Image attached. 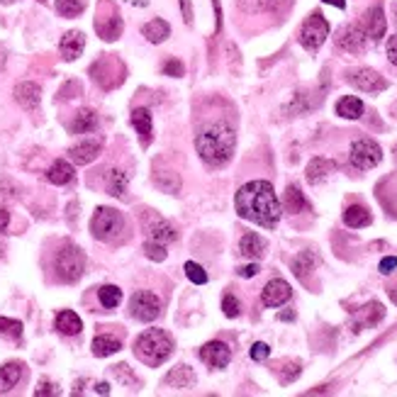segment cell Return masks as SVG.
Returning a JSON list of instances; mask_svg holds the SVG:
<instances>
[{
  "label": "cell",
  "mask_w": 397,
  "mask_h": 397,
  "mask_svg": "<svg viewBox=\"0 0 397 397\" xmlns=\"http://www.w3.org/2000/svg\"><path fill=\"white\" fill-rule=\"evenodd\" d=\"M132 127L137 130L144 147H147V144L151 142V112H149L147 107H137V110L132 112Z\"/></svg>",
  "instance_id": "22"
},
{
  "label": "cell",
  "mask_w": 397,
  "mask_h": 397,
  "mask_svg": "<svg viewBox=\"0 0 397 397\" xmlns=\"http://www.w3.org/2000/svg\"><path fill=\"white\" fill-rule=\"evenodd\" d=\"M336 115L346 117V120H359V117L364 115V103L356 96H344L336 103Z\"/></svg>",
  "instance_id": "29"
},
{
  "label": "cell",
  "mask_w": 397,
  "mask_h": 397,
  "mask_svg": "<svg viewBox=\"0 0 397 397\" xmlns=\"http://www.w3.org/2000/svg\"><path fill=\"white\" fill-rule=\"evenodd\" d=\"M393 10H395V20H397V0H395V5H393Z\"/></svg>",
  "instance_id": "58"
},
{
  "label": "cell",
  "mask_w": 397,
  "mask_h": 397,
  "mask_svg": "<svg viewBox=\"0 0 397 397\" xmlns=\"http://www.w3.org/2000/svg\"><path fill=\"white\" fill-rule=\"evenodd\" d=\"M163 383L171 385V388H176V390L193 388V385H195V373H193L188 366H176V368L166 375V380H163Z\"/></svg>",
  "instance_id": "24"
},
{
  "label": "cell",
  "mask_w": 397,
  "mask_h": 397,
  "mask_svg": "<svg viewBox=\"0 0 397 397\" xmlns=\"http://www.w3.org/2000/svg\"><path fill=\"white\" fill-rule=\"evenodd\" d=\"M336 171V163L331 161V158H324V156H317L312 158L310 163H307V181L312 183V186H317V183H322L324 178H329V173Z\"/></svg>",
  "instance_id": "20"
},
{
  "label": "cell",
  "mask_w": 397,
  "mask_h": 397,
  "mask_svg": "<svg viewBox=\"0 0 397 397\" xmlns=\"http://www.w3.org/2000/svg\"><path fill=\"white\" fill-rule=\"evenodd\" d=\"M383 317H385V307L380 305V302H368V305L356 315L354 331H364V329H368V327H375Z\"/></svg>",
  "instance_id": "18"
},
{
  "label": "cell",
  "mask_w": 397,
  "mask_h": 397,
  "mask_svg": "<svg viewBox=\"0 0 397 397\" xmlns=\"http://www.w3.org/2000/svg\"><path fill=\"white\" fill-rule=\"evenodd\" d=\"M259 271H261V268L256 266V264H249V266H241V268H239V271H237V273H239L241 278H254V276H256V273H259Z\"/></svg>",
  "instance_id": "49"
},
{
  "label": "cell",
  "mask_w": 397,
  "mask_h": 397,
  "mask_svg": "<svg viewBox=\"0 0 397 397\" xmlns=\"http://www.w3.org/2000/svg\"><path fill=\"white\" fill-rule=\"evenodd\" d=\"M83 47H86V34L78 32V29L66 32L61 37V44H59V49H61V57L66 59V61H76V59L83 54Z\"/></svg>",
  "instance_id": "17"
},
{
  "label": "cell",
  "mask_w": 397,
  "mask_h": 397,
  "mask_svg": "<svg viewBox=\"0 0 397 397\" xmlns=\"http://www.w3.org/2000/svg\"><path fill=\"white\" fill-rule=\"evenodd\" d=\"M163 73H166V76H173V78H181V76H186V66H183L178 59H168V61L163 63Z\"/></svg>",
  "instance_id": "41"
},
{
  "label": "cell",
  "mask_w": 397,
  "mask_h": 397,
  "mask_svg": "<svg viewBox=\"0 0 397 397\" xmlns=\"http://www.w3.org/2000/svg\"><path fill=\"white\" fill-rule=\"evenodd\" d=\"M3 251H5V244H3V241H0V256H3Z\"/></svg>",
  "instance_id": "57"
},
{
  "label": "cell",
  "mask_w": 397,
  "mask_h": 397,
  "mask_svg": "<svg viewBox=\"0 0 397 397\" xmlns=\"http://www.w3.org/2000/svg\"><path fill=\"white\" fill-rule=\"evenodd\" d=\"M222 312H225L230 320H234V317H239V312H241V305H239V300H237L234 295H230L227 292L225 295V300H222Z\"/></svg>",
  "instance_id": "40"
},
{
  "label": "cell",
  "mask_w": 397,
  "mask_h": 397,
  "mask_svg": "<svg viewBox=\"0 0 397 397\" xmlns=\"http://www.w3.org/2000/svg\"><path fill=\"white\" fill-rule=\"evenodd\" d=\"M68 93H81V86H78V81H71V83H66V86L61 88V98H68Z\"/></svg>",
  "instance_id": "50"
},
{
  "label": "cell",
  "mask_w": 397,
  "mask_h": 397,
  "mask_svg": "<svg viewBox=\"0 0 397 397\" xmlns=\"http://www.w3.org/2000/svg\"><path fill=\"white\" fill-rule=\"evenodd\" d=\"M388 59L393 66H397V34L388 39Z\"/></svg>",
  "instance_id": "48"
},
{
  "label": "cell",
  "mask_w": 397,
  "mask_h": 397,
  "mask_svg": "<svg viewBox=\"0 0 397 397\" xmlns=\"http://www.w3.org/2000/svg\"><path fill=\"white\" fill-rule=\"evenodd\" d=\"M96 29H98V34H100V39H105V42H115V39H120L122 17L117 15L115 5H110V15H103V10H98Z\"/></svg>",
  "instance_id": "12"
},
{
  "label": "cell",
  "mask_w": 397,
  "mask_h": 397,
  "mask_svg": "<svg viewBox=\"0 0 397 397\" xmlns=\"http://www.w3.org/2000/svg\"><path fill=\"white\" fill-rule=\"evenodd\" d=\"M130 312L139 322H153L161 315V300L149 290H137L130 300Z\"/></svg>",
  "instance_id": "8"
},
{
  "label": "cell",
  "mask_w": 397,
  "mask_h": 397,
  "mask_svg": "<svg viewBox=\"0 0 397 397\" xmlns=\"http://www.w3.org/2000/svg\"><path fill=\"white\" fill-rule=\"evenodd\" d=\"M287 0H266V8L268 10H276V8H280V5H285Z\"/></svg>",
  "instance_id": "52"
},
{
  "label": "cell",
  "mask_w": 397,
  "mask_h": 397,
  "mask_svg": "<svg viewBox=\"0 0 397 397\" xmlns=\"http://www.w3.org/2000/svg\"><path fill=\"white\" fill-rule=\"evenodd\" d=\"M395 153H397V149H395Z\"/></svg>",
  "instance_id": "60"
},
{
  "label": "cell",
  "mask_w": 397,
  "mask_h": 397,
  "mask_svg": "<svg viewBox=\"0 0 397 397\" xmlns=\"http://www.w3.org/2000/svg\"><path fill=\"white\" fill-rule=\"evenodd\" d=\"M120 349H122L120 339H115V336H110V334H100L93 339V354H96L98 359H105V356L117 354Z\"/></svg>",
  "instance_id": "32"
},
{
  "label": "cell",
  "mask_w": 397,
  "mask_h": 397,
  "mask_svg": "<svg viewBox=\"0 0 397 397\" xmlns=\"http://www.w3.org/2000/svg\"><path fill=\"white\" fill-rule=\"evenodd\" d=\"M278 320H283V322H290V320H295V312H280V315H278Z\"/></svg>",
  "instance_id": "55"
},
{
  "label": "cell",
  "mask_w": 397,
  "mask_h": 397,
  "mask_svg": "<svg viewBox=\"0 0 397 397\" xmlns=\"http://www.w3.org/2000/svg\"><path fill=\"white\" fill-rule=\"evenodd\" d=\"M237 147V134L225 122H210L195 137V149L210 168H222L232 161Z\"/></svg>",
  "instance_id": "2"
},
{
  "label": "cell",
  "mask_w": 397,
  "mask_h": 397,
  "mask_svg": "<svg viewBox=\"0 0 397 397\" xmlns=\"http://www.w3.org/2000/svg\"><path fill=\"white\" fill-rule=\"evenodd\" d=\"M366 42H368V37H366L361 24H346L339 32V37H336V44H339L344 52H351V54H364Z\"/></svg>",
  "instance_id": "11"
},
{
  "label": "cell",
  "mask_w": 397,
  "mask_h": 397,
  "mask_svg": "<svg viewBox=\"0 0 397 397\" xmlns=\"http://www.w3.org/2000/svg\"><path fill=\"white\" fill-rule=\"evenodd\" d=\"M290 297H292V290L283 278H273L264 287V292H261V302H264L266 307H280L285 305Z\"/></svg>",
  "instance_id": "15"
},
{
  "label": "cell",
  "mask_w": 397,
  "mask_h": 397,
  "mask_svg": "<svg viewBox=\"0 0 397 397\" xmlns=\"http://www.w3.org/2000/svg\"><path fill=\"white\" fill-rule=\"evenodd\" d=\"M200 359L205 361L210 368H227V364L232 361V351L227 344H222V341H210V344H205L200 349Z\"/></svg>",
  "instance_id": "14"
},
{
  "label": "cell",
  "mask_w": 397,
  "mask_h": 397,
  "mask_svg": "<svg viewBox=\"0 0 397 397\" xmlns=\"http://www.w3.org/2000/svg\"><path fill=\"white\" fill-rule=\"evenodd\" d=\"M96 393L98 395H107V393H110V385H107V383H98L96 385Z\"/></svg>",
  "instance_id": "53"
},
{
  "label": "cell",
  "mask_w": 397,
  "mask_h": 397,
  "mask_svg": "<svg viewBox=\"0 0 397 397\" xmlns=\"http://www.w3.org/2000/svg\"><path fill=\"white\" fill-rule=\"evenodd\" d=\"M15 100H17L20 107L24 110H37L39 107V100H42V88L32 81H24L15 88Z\"/></svg>",
  "instance_id": "16"
},
{
  "label": "cell",
  "mask_w": 397,
  "mask_h": 397,
  "mask_svg": "<svg viewBox=\"0 0 397 397\" xmlns=\"http://www.w3.org/2000/svg\"><path fill=\"white\" fill-rule=\"evenodd\" d=\"M105 183H107V193L115 197H125L127 193V173L120 168H110L105 173Z\"/></svg>",
  "instance_id": "33"
},
{
  "label": "cell",
  "mask_w": 397,
  "mask_h": 397,
  "mask_svg": "<svg viewBox=\"0 0 397 397\" xmlns=\"http://www.w3.org/2000/svg\"><path fill=\"white\" fill-rule=\"evenodd\" d=\"M22 378V364L20 361H10L0 368V393H10Z\"/></svg>",
  "instance_id": "23"
},
{
  "label": "cell",
  "mask_w": 397,
  "mask_h": 397,
  "mask_svg": "<svg viewBox=\"0 0 397 397\" xmlns=\"http://www.w3.org/2000/svg\"><path fill=\"white\" fill-rule=\"evenodd\" d=\"M98 300H100V305L105 307V310H115L122 302V290L117 285H103L100 290H98Z\"/></svg>",
  "instance_id": "34"
},
{
  "label": "cell",
  "mask_w": 397,
  "mask_h": 397,
  "mask_svg": "<svg viewBox=\"0 0 397 397\" xmlns=\"http://www.w3.org/2000/svg\"><path fill=\"white\" fill-rule=\"evenodd\" d=\"M234 205L244 220L256 222L266 230H273L283 215L280 200H278L276 190L268 181H251L241 186L234 197Z\"/></svg>",
  "instance_id": "1"
},
{
  "label": "cell",
  "mask_w": 397,
  "mask_h": 397,
  "mask_svg": "<svg viewBox=\"0 0 397 397\" xmlns=\"http://www.w3.org/2000/svg\"><path fill=\"white\" fill-rule=\"evenodd\" d=\"M100 149H103L100 139H93V142H83V144H76V147H71L68 156H71V161L78 163V166H86V163L96 161L98 153H100Z\"/></svg>",
  "instance_id": "19"
},
{
  "label": "cell",
  "mask_w": 397,
  "mask_h": 397,
  "mask_svg": "<svg viewBox=\"0 0 397 397\" xmlns=\"http://www.w3.org/2000/svg\"><path fill=\"white\" fill-rule=\"evenodd\" d=\"M96 127H98V115H96V110H91V107L78 110L76 117H73V122H71L73 134H88V132L96 130Z\"/></svg>",
  "instance_id": "28"
},
{
  "label": "cell",
  "mask_w": 397,
  "mask_h": 397,
  "mask_svg": "<svg viewBox=\"0 0 397 397\" xmlns=\"http://www.w3.org/2000/svg\"><path fill=\"white\" fill-rule=\"evenodd\" d=\"M142 34H144V37H147L151 44H161V42H166V39H168V34H171V27H168L166 20L156 17V20H151V22L144 24V27H142Z\"/></svg>",
  "instance_id": "27"
},
{
  "label": "cell",
  "mask_w": 397,
  "mask_h": 397,
  "mask_svg": "<svg viewBox=\"0 0 397 397\" xmlns=\"http://www.w3.org/2000/svg\"><path fill=\"white\" fill-rule=\"evenodd\" d=\"M395 268H397V259H395V256H385V259L380 261V273H383V276H390Z\"/></svg>",
  "instance_id": "47"
},
{
  "label": "cell",
  "mask_w": 397,
  "mask_h": 397,
  "mask_svg": "<svg viewBox=\"0 0 397 397\" xmlns=\"http://www.w3.org/2000/svg\"><path fill=\"white\" fill-rule=\"evenodd\" d=\"M186 276L190 283H195V285H202V283H207V273L202 266H197L195 261H188L186 264Z\"/></svg>",
  "instance_id": "38"
},
{
  "label": "cell",
  "mask_w": 397,
  "mask_h": 397,
  "mask_svg": "<svg viewBox=\"0 0 397 397\" xmlns=\"http://www.w3.org/2000/svg\"><path fill=\"white\" fill-rule=\"evenodd\" d=\"M3 5H10V3H17V0H0Z\"/></svg>",
  "instance_id": "56"
},
{
  "label": "cell",
  "mask_w": 397,
  "mask_h": 397,
  "mask_svg": "<svg viewBox=\"0 0 397 397\" xmlns=\"http://www.w3.org/2000/svg\"><path fill=\"white\" fill-rule=\"evenodd\" d=\"M34 395H37V397H47V395H54V397H57V395H61V390H59V388H57V385H54V383H49V380H42V383H39V388L34 390Z\"/></svg>",
  "instance_id": "43"
},
{
  "label": "cell",
  "mask_w": 397,
  "mask_h": 397,
  "mask_svg": "<svg viewBox=\"0 0 397 397\" xmlns=\"http://www.w3.org/2000/svg\"><path fill=\"white\" fill-rule=\"evenodd\" d=\"M134 354L142 364L147 366H161L163 361H168V356L173 354V339L168 331L163 329H147L144 334H139L137 344H134Z\"/></svg>",
  "instance_id": "3"
},
{
  "label": "cell",
  "mask_w": 397,
  "mask_h": 397,
  "mask_svg": "<svg viewBox=\"0 0 397 397\" xmlns=\"http://www.w3.org/2000/svg\"><path fill=\"white\" fill-rule=\"evenodd\" d=\"M47 181L54 183V186H66V183L73 181V166L68 161H63V158H59L47 171Z\"/></svg>",
  "instance_id": "26"
},
{
  "label": "cell",
  "mask_w": 397,
  "mask_h": 397,
  "mask_svg": "<svg viewBox=\"0 0 397 397\" xmlns=\"http://www.w3.org/2000/svg\"><path fill=\"white\" fill-rule=\"evenodd\" d=\"M181 13H183V22L190 27V24L195 22V20H193V3L190 0H181Z\"/></svg>",
  "instance_id": "45"
},
{
  "label": "cell",
  "mask_w": 397,
  "mask_h": 397,
  "mask_svg": "<svg viewBox=\"0 0 397 397\" xmlns=\"http://www.w3.org/2000/svg\"><path fill=\"white\" fill-rule=\"evenodd\" d=\"M86 10V0H57V13L63 17H78Z\"/></svg>",
  "instance_id": "36"
},
{
  "label": "cell",
  "mask_w": 397,
  "mask_h": 397,
  "mask_svg": "<svg viewBox=\"0 0 397 397\" xmlns=\"http://www.w3.org/2000/svg\"><path fill=\"white\" fill-rule=\"evenodd\" d=\"M385 29H388V20H385V10L380 5H373L368 13L364 15V32L368 39L380 42L385 37Z\"/></svg>",
  "instance_id": "13"
},
{
  "label": "cell",
  "mask_w": 397,
  "mask_h": 397,
  "mask_svg": "<svg viewBox=\"0 0 397 397\" xmlns=\"http://www.w3.org/2000/svg\"><path fill=\"white\" fill-rule=\"evenodd\" d=\"M15 197V186L10 181H0V200H13Z\"/></svg>",
  "instance_id": "46"
},
{
  "label": "cell",
  "mask_w": 397,
  "mask_h": 397,
  "mask_svg": "<svg viewBox=\"0 0 397 397\" xmlns=\"http://www.w3.org/2000/svg\"><path fill=\"white\" fill-rule=\"evenodd\" d=\"M344 225L351 230H361V227L370 225V212L364 205H351L344 210Z\"/></svg>",
  "instance_id": "30"
},
{
  "label": "cell",
  "mask_w": 397,
  "mask_h": 397,
  "mask_svg": "<svg viewBox=\"0 0 397 397\" xmlns=\"http://www.w3.org/2000/svg\"><path fill=\"white\" fill-rule=\"evenodd\" d=\"M8 225H10V212L0 207V232H5V230H8Z\"/></svg>",
  "instance_id": "51"
},
{
  "label": "cell",
  "mask_w": 397,
  "mask_h": 397,
  "mask_svg": "<svg viewBox=\"0 0 397 397\" xmlns=\"http://www.w3.org/2000/svg\"><path fill=\"white\" fill-rule=\"evenodd\" d=\"M312 268H315V254H312V251H302V254L292 261V271H295V276L300 278V280H305V278L310 276Z\"/></svg>",
  "instance_id": "35"
},
{
  "label": "cell",
  "mask_w": 397,
  "mask_h": 397,
  "mask_svg": "<svg viewBox=\"0 0 397 397\" xmlns=\"http://www.w3.org/2000/svg\"><path fill=\"white\" fill-rule=\"evenodd\" d=\"M142 222H144V230H147V237L151 241H158V244H171V241L178 239L176 230H173L166 220H161L158 215H153V212H147Z\"/></svg>",
  "instance_id": "9"
},
{
  "label": "cell",
  "mask_w": 397,
  "mask_h": 397,
  "mask_svg": "<svg viewBox=\"0 0 397 397\" xmlns=\"http://www.w3.org/2000/svg\"><path fill=\"white\" fill-rule=\"evenodd\" d=\"M324 3L334 5V8H339V10H344V8H346V0H324Z\"/></svg>",
  "instance_id": "54"
},
{
  "label": "cell",
  "mask_w": 397,
  "mask_h": 397,
  "mask_svg": "<svg viewBox=\"0 0 397 397\" xmlns=\"http://www.w3.org/2000/svg\"><path fill=\"white\" fill-rule=\"evenodd\" d=\"M144 254H147L151 261H163L166 259V244H158V241L149 239L147 244H144Z\"/></svg>",
  "instance_id": "39"
},
{
  "label": "cell",
  "mask_w": 397,
  "mask_h": 397,
  "mask_svg": "<svg viewBox=\"0 0 397 397\" xmlns=\"http://www.w3.org/2000/svg\"><path fill=\"white\" fill-rule=\"evenodd\" d=\"M239 254L246 256V259H261L266 254V241L254 232H246L239 241Z\"/></svg>",
  "instance_id": "21"
},
{
  "label": "cell",
  "mask_w": 397,
  "mask_h": 397,
  "mask_svg": "<svg viewBox=\"0 0 397 397\" xmlns=\"http://www.w3.org/2000/svg\"><path fill=\"white\" fill-rule=\"evenodd\" d=\"M268 356H271V346L264 344V341H256V344L251 346V359L254 361H259L261 364V361H266Z\"/></svg>",
  "instance_id": "42"
},
{
  "label": "cell",
  "mask_w": 397,
  "mask_h": 397,
  "mask_svg": "<svg viewBox=\"0 0 397 397\" xmlns=\"http://www.w3.org/2000/svg\"><path fill=\"white\" fill-rule=\"evenodd\" d=\"M349 158L359 171H370V168H375L383 161V149H380L378 142H373V139H356V142L351 144Z\"/></svg>",
  "instance_id": "6"
},
{
  "label": "cell",
  "mask_w": 397,
  "mask_h": 397,
  "mask_svg": "<svg viewBox=\"0 0 397 397\" xmlns=\"http://www.w3.org/2000/svg\"><path fill=\"white\" fill-rule=\"evenodd\" d=\"M327 37H329V22L320 13H312L300 29V44L307 52H317Z\"/></svg>",
  "instance_id": "7"
},
{
  "label": "cell",
  "mask_w": 397,
  "mask_h": 397,
  "mask_svg": "<svg viewBox=\"0 0 397 397\" xmlns=\"http://www.w3.org/2000/svg\"><path fill=\"white\" fill-rule=\"evenodd\" d=\"M39 3H47V0H39Z\"/></svg>",
  "instance_id": "59"
},
{
  "label": "cell",
  "mask_w": 397,
  "mask_h": 397,
  "mask_svg": "<svg viewBox=\"0 0 397 397\" xmlns=\"http://www.w3.org/2000/svg\"><path fill=\"white\" fill-rule=\"evenodd\" d=\"M283 205H285L287 212H292V215H300V212L310 210V202L305 200V195L300 193V188L297 186H290L285 190V197H283Z\"/></svg>",
  "instance_id": "31"
},
{
  "label": "cell",
  "mask_w": 397,
  "mask_h": 397,
  "mask_svg": "<svg viewBox=\"0 0 397 397\" xmlns=\"http://www.w3.org/2000/svg\"><path fill=\"white\" fill-rule=\"evenodd\" d=\"M57 329L61 331L63 336H76L78 331L83 329V322H81V317H78L76 312L61 310L57 315Z\"/></svg>",
  "instance_id": "25"
},
{
  "label": "cell",
  "mask_w": 397,
  "mask_h": 397,
  "mask_svg": "<svg viewBox=\"0 0 397 397\" xmlns=\"http://www.w3.org/2000/svg\"><path fill=\"white\" fill-rule=\"evenodd\" d=\"M287 370H283V375H280V380L283 383H292V380L300 375V364H287L285 366Z\"/></svg>",
  "instance_id": "44"
},
{
  "label": "cell",
  "mask_w": 397,
  "mask_h": 397,
  "mask_svg": "<svg viewBox=\"0 0 397 397\" xmlns=\"http://www.w3.org/2000/svg\"><path fill=\"white\" fill-rule=\"evenodd\" d=\"M349 83L364 93H380L388 88V81L373 68H359V71L349 73Z\"/></svg>",
  "instance_id": "10"
},
{
  "label": "cell",
  "mask_w": 397,
  "mask_h": 397,
  "mask_svg": "<svg viewBox=\"0 0 397 397\" xmlns=\"http://www.w3.org/2000/svg\"><path fill=\"white\" fill-rule=\"evenodd\" d=\"M54 271H57L59 280L76 283L86 271V254L76 244H63L54 259Z\"/></svg>",
  "instance_id": "4"
},
{
  "label": "cell",
  "mask_w": 397,
  "mask_h": 397,
  "mask_svg": "<svg viewBox=\"0 0 397 397\" xmlns=\"http://www.w3.org/2000/svg\"><path fill=\"white\" fill-rule=\"evenodd\" d=\"M91 232L98 241H112L122 232V215L115 207H98L91 220Z\"/></svg>",
  "instance_id": "5"
},
{
  "label": "cell",
  "mask_w": 397,
  "mask_h": 397,
  "mask_svg": "<svg viewBox=\"0 0 397 397\" xmlns=\"http://www.w3.org/2000/svg\"><path fill=\"white\" fill-rule=\"evenodd\" d=\"M20 334H22V322L10 320V317H0V336L20 339Z\"/></svg>",
  "instance_id": "37"
}]
</instances>
